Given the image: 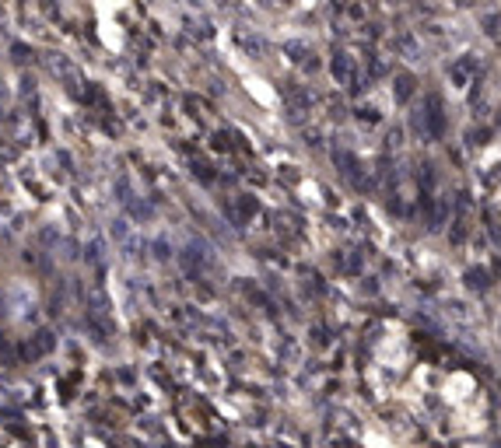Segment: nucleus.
Here are the masks:
<instances>
[{
  "label": "nucleus",
  "mask_w": 501,
  "mask_h": 448,
  "mask_svg": "<svg viewBox=\"0 0 501 448\" xmlns=\"http://www.w3.org/2000/svg\"><path fill=\"white\" fill-rule=\"evenodd\" d=\"M284 49H288V53H294V60H301V56H305V46H298V42H288Z\"/></svg>",
  "instance_id": "nucleus-4"
},
{
  "label": "nucleus",
  "mask_w": 501,
  "mask_h": 448,
  "mask_svg": "<svg viewBox=\"0 0 501 448\" xmlns=\"http://www.w3.org/2000/svg\"><path fill=\"white\" fill-rule=\"evenodd\" d=\"M410 95V78H400V98H407Z\"/></svg>",
  "instance_id": "nucleus-5"
},
{
  "label": "nucleus",
  "mask_w": 501,
  "mask_h": 448,
  "mask_svg": "<svg viewBox=\"0 0 501 448\" xmlns=\"http://www.w3.org/2000/svg\"><path fill=\"white\" fill-rule=\"evenodd\" d=\"M330 67H334V74H336V81H351V71H354V67H351V56H347V53H336L334 60H330Z\"/></svg>",
  "instance_id": "nucleus-2"
},
{
  "label": "nucleus",
  "mask_w": 501,
  "mask_h": 448,
  "mask_svg": "<svg viewBox=\"0 0 501 448\" xmlns=\"http://www.w3.org/2000/svg\"><path fill=\"white\" fill-rule=\"evenodd\" d=\"M239 42H242V46L249 49V53H252V56H256V60H259V56L267 53V46H263V42L256 39V36H249V32H239Z\"/></svg>",
  "instance_id": "nucleus-3"
},
{
  "label": "nucleus",
  "mask_w": 501,
  "mask_h": 448,
  "mask_svg": "<svg viewBox=\"0 0 501 448\" xmlns=\"http://www.w3.org/2000/svg\"><path fill=\"white\" fill-rule=\"evenodd\" d=\"M46 67H49L56 78H67V81H74V67L67 63V56H60V53H49V56H46Z\"/></svg>",
  "instance_id": "nucleus-1"
}]
</instances>
